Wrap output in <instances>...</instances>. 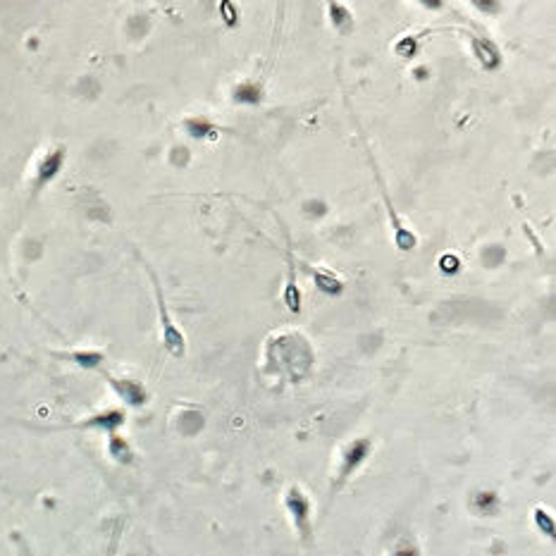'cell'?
Instances as JSON below:
<instances>
[{"label":"cell","instance_id":"1","mask_svg":"<svg viewBox=\"0 0 556 556\" xmlns=\"http://www.w3.org/2000/svg\"><path fill=\"white\" fill-rule=\"evenodd\" d=\"M63 158H65V150L63 148L53 150V153H48L46 158H43L41 167H38V184L48 182V179H53L55 175H58L60 165H63Z\"/></svg>","mask_w":556,"mask_h":556},{"label":"cell","instance_id":"2","mask_svg":"<svg viewBox=\"0 0 556 556\" xmlns=\"http://www.w3.org/2000/svg\"><path fill=\"white\" fill-rule=\"evenodd\" d=\"M160 313H162V325H165V344H167V349L179 356L182 349H184V339H182V332L172 327L170 318H167V313H165V303H162V299H160Z\"/></svg>","mask_w":556,"mask_h":556},{"label":"cell","instance_id":"3","mask_svg":"<svg viewBox=\"0 0 556 556\" xmlns=\"http://www.w3.org/2000/svg\"><path fill=\"white\" fill-rule=\"evenodd\" d=\"M475 50H477V58L482 60V65H485V67H497L499 65L497 48H494L490 41H475Z\"/></svg>","mask_w":556,"mask_h":556},{"label":"cell","instance_id":"4","mask_svg":"<svg viewBox=\"0 0 556 556\" xmlns=\"http://www.w3.org/2000/svg\"><path fill=\"white\" fill-rule=\"evenodd\" d=\"M316 279H318V286L323 291H327V294H337V291L341 289V282L334 277L332 272H325V270H316Z\"/></svg>","mask_w":556,"mask_h":556},{"label":"cell","instance_id":"5","mask_svg":"<svg viewBox=\"0 0 556 556\" xmlns=\"http://www.w3.org/2000/svg\"><path fill=\"white\" fill-rule=\"evenodd\" d=\"M234 98L241 100V103H258V98H261V88L256 86V84H241L237 88V93H234Z\"/></svg>","mask_w":556,"mask_h":556},{"label":"cell","instance_id":"6","mask_svg":"<svg viewBox=\"0 0 556 556\" xmlns=\"http://www.w3.org/2000/svg\"><path fill=\"white\" fill-rule=\"evenodd\" d=\"M187 127H189V132L194 134V137H206V134H210V129H213L206 120H189Z\"/></svg>","mask_w":556,"mask_h":556},{"label":"cell","instance_id":"7","mask_svg":"<svg viewBox=\"0 0 556 556\" xmlns=\"http://www.w3.org/2000/svg\"><path fill=\"white\" fill-rule=\"evenodd\" d=\"M286 306H289L291 311H299V289H296L294 284L286 286Z\"/></svg>","mask_w":556,"mask_h":556},{"label":"cell","instance_id":"8","mask_svg":"<svg viewBox=\"0 0 556 556\" xmlns=\"http://www.w3.org/2000/svg\"><path fill=\"white\" fill-rule=\"evenodd\" d=\"M396 50H399V53H401V55H413V50H415V41H413V38H403V41L396 46Z\"/></svg>","mask_w":556,"mask_h":556},{"label":"cell","instance_id":"9","mask_svg":"<svg viewBox=\"0 0 556 556\" xmlns=\"http://www.w3.org/2000/svg\"><path fill=\"white\" fill-rule=\"evenodd\" d=\"M442 270H449V272H454V270H458V261L454 256H442Z\"/></svg>","mask_w":556,"mask_h":556},{"label":"cell","instance_id":"10","mask_svg":"<svg viewBox=\"0 0 556 556\" xmlns=\"http://www.w3.org/2000/svg\"><path fill=\"white\" fill-rule=\"evenodd\" d=\"M77 361L88 363V366H95V363L100 361V353H77Z\"/></svg>","mask_w":556,"mask_h":556},{"label":"cell","instance_id":"11","mask_svg":"<svg viewBox=\"0 0 556 556\" xmlns=\"http://www.w3.org/2000/svg\"><path fill=\"white\" fill-rule=\"evenodd\" d=\"M222 10H224V20L232 24L234 22V13H232V3H222Z\"/></svg>","mask_w":556,"mask_h":556}]
</instances>
